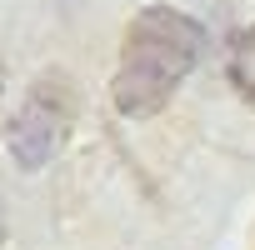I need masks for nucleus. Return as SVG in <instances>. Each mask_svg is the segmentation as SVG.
<instances>
[{"instance_id":"1","label":"nucleus","mask_w":255,"mask_h":250,"mask_svg":"<svg viewBox=\"0 0 255 250\" xmlns=\"http://www.w3.org/2000/svg\"><path fill=\"white\" fill-rule=\"evenodd\" d=\"M200 50H205V30L170 10V5H145L130 30H125V45H120V70H115V110L130 115V120H145L155 115L175 90L180 80L200 65Z\"/></svg>"},{"instance_id":"2","label":"nucleus","mask_w":255,"mask_h":250,"mask_svg":"<svg viewBox=\"0 0 255 250\" xmlns=\"http://www.w3.org/2000/svg\"><path fill=\"white\" fill-rule=\"evenodd\" d=\"M65 130H70V100H65V90L60 85H35L25 95V105L15 110V120H10V155L25 170H40L60 150Z\"/></svg>"},{"instance_id":"3","label":"nucleus","mask_w":255,"mask_h":250,"mask_svg":"<svg viewBox=\"0 0 255 250\" xmlns=\"http://www.w3.org/2000/svg\"><path fill=\"white\" fill-rule=\"evenodd\" d=\"M230 80H235V90L245 95V105H255V25L235 40V50H230Z\"/></svg>"},{"instance_id":"4","label":"nucleus","mask_w":255,"mask_h":250,"mask_svg":"<svg viewBox=\"0 0 255 250\" xmlns=\"http://www.w3.org/2000/svg\"><path fill=\"white\" fill-rule=\"evenodd\" d=\"M0 240H5V220H0Z\"/></svg>"}]
</instances>
